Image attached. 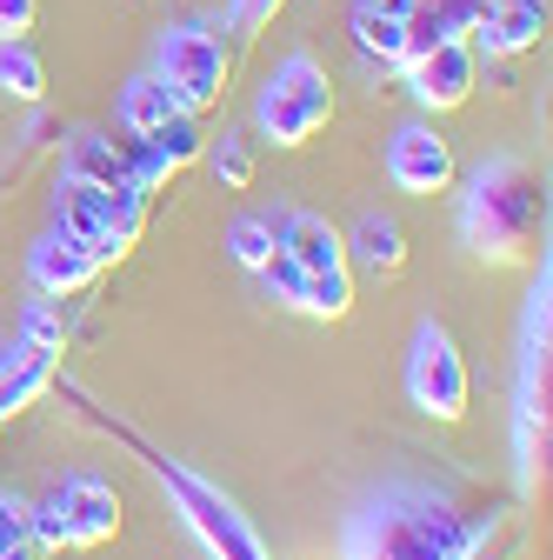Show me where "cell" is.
Returning <instances> with one entry per match:
<instances>
[{"label":"cell","instance_id":"603a6c76","mask_svg":"<svg viewBox=\"0 0 553 560\" xmlns=\"http://www.w3.org/2000/svg\"><path fill=\"white\" fill-rule=\"evenodd\" d=\"M148 200H154V194H141V187H114V234H107V267H114V260H127L133 247H141Z\"/></svg>","mask_w":553,"mask_h":560},{"label":"cell","instance_id":"9a60e30c","mask_svg":"<svg viewBox=\"0 0 553 560\" xmlns=\"http://www.w3.org/2000/svg\"><path fill=\"white\" fill-rule=\"evenodd\" d=\"M54 228L81 234V241L101 254V267H107V234H114V187H94V180L60 174V187H54Z\"/></svg>","mask_w":553,"mask_h":560},{"label":"cell","instance_id":"ac0fdd59","mask_svg":"<svg viewBox=\"0 0 553 560\" xmlns=\"http://www.w3.org/2000/svg\"><path fill=\"white\" fill-rule=\"evenodd\" d=\"M340 241H348V267H367L380 280H393L407 267V234H400L393 214H361L354 234H340Z\"/></svg>","mask_w":553,"mask_h":560},{"label":"cell","instance_id":"f546056e","mask_svg":"<svg viewBox=\"0 0 553 560\" xmlns=\"http://www.w3.org/2000/svg\"><path fill=\"white\" fill-rule=\"evenodd\" d=\"M0 441H8V420H0Z\"/></svg>","mask_w":553,"mask_h":560},{"label":"cell","instance_id":"2e32d148","mask_svg":"<svg viewBox=\"0 0 553 560\" xmlns=\"http://www.w3.org/2000/svg\"><path fill=\"white\" fill-rule=\"evenodd\" d=\"M354 47L374 67L407 60V0H354Z\"/></svg>","mask_w":553,"mask_h":560},{"label":"cell","instance_id":"277c9868","mask_svg":"<svg viewBox=\"0 0 553 560\" xmlns=\"http://www.w3.org/2000/svg\"><path fill=\"white\" fill-rule=\"evenodd\" d=\"M546 420H553V273L540 254V273L520 307V340H514V474L520 494H533L546 474Z\"/></svg>","mask_w":553,"mask_h":560},{"label":"cell","instance_id":"7402d4cb","mask_svg":"<svg viewBox=\"0 0 553 560\" xmlns=\"http://www.w3.org/2000/svg\"><path fill=\"white\" fill-rule=\"evenodd\" d=\"M200 161L214 167V180H221L227 194H247V187L260 180V154H254V133H221L214 148H200Z\"/></svg>","mask_w":553,"mask_h":560},{"label":"cell","instance_id":"30bf717a","mask_svg":"<svg viewBox=\"0 0 553 560\" xmlns=\"http://www.w3.org/2000/svg\"><path fill=\"white\" fill-rule=\"evenodd\" d=\"M400 74H407V88H413V101H421V107L447 114V107H467L473 101V88H480V54H473V40H440L427 54H413Z\"/></svg>","mask_w":553,"mask_h":560},{"label":"cell","instance_id":"44dd1931","mask_svg":"<svg viewBox=\"0 0 553 560\" xmlns=\"http://www.w3.org/2000/svg\"><path fill=\"white\" fill-rule=\"evenodd\" d=\"M167 114H180V107H174V94H167L154 74H133V81L120 88V133H154Z\"/></svg>","mask_w":553,"mask_h":560},{"label":"cell","instance_id":"8fae6325","mask_svg":"<svg viewBox=\"0 0 553 560\" xmlns=\"http://www.w3.org/2000/svg\"><path fill=\"white\" fill-rule=\"evenodd\" d=\"M273 241H281V254L301 260L307 280H354L348 241H340V228L327 214H314V207H273Z\"/></svg>","mask_w":553,"mask_h":560},{"label":"cell","instance_id":"d6986e66","mask_svg":"<svg viewBox=\"0 0 553 560\" xmlns=\"http://www.w3.org/2000/svg\"><path fill=\"white\" fill-rule=\"evenodd\" d=\"M60 174L94 180V187H133L127 180V148H120V140H107V133H74V140H67Z\"/></svg>","mask_w":553,"mask_h":560},{"label":"cell","instance_id":"ffe728a7","mask_svg":"<svg viewBox=\"0 0 553 560\" xmlns=\"http://www.w3.org/2000/svg\"><path fill=\"white\" fill-rule=\"evenodd\" d=\"M0 94H14V101H27V107L47 94V60L27 47V34L0 40Z\"/></svg>","mask_w":553,"mask_h":560},{"label":"cell","instance_id":"e0dca14e","mask_svg":"<svg viewBox=\"0 0 553 560\" xmlns=\"http://www.w3.org/2000/svg\"><path fill=\"white\" fill-rule=\"evenodd\" d=\"M473 8H480V0H407V60L427 54V47H440V40H467Z\"/></svg>","mask_w":553,"mask_h":560},{"label":"cell","instance_id":"5bb4252c","mask_svg":"<svg viewBox=\"0 0 553 560\" xmlns=\"http://www.w3.org/2000/svg\"><path fill=\"white\" fill-rule=\"evenodd\" d=\"M60 387V347H40V340H14L8 354H0V420L27 413L40 394Z\"/></svg>","mask_w":553,"mask_h":560},{"label":"cell","instance_id":"3957f363","mask_svg":"<svg viewBox=\"0 0 553 560\" xmlns=\"http://www.w3.org/2000/svg\"><path fill=\"white\" fill-rule=\"evenodd\" d=\"M460 241L473 260H494L514 267L546 241V180L501 154V161H480L460 187Z\"/></svg>","mask_w":553,"mask_h":560},{"label":"cell","instance_id":"484cf974","mask_svg":"<svg viewBox=\"0 0 553 560\" xmlns=\"http://www.w3.org/2000/svg\"><path fill=\"white\" fill-rule=\"evenodd\" d=\"M0 560H40L34 534H27V508L0 487Z\"/></svg>","mask_w":553,"mask_h":560},{"label":"cell","instance_id":"cb8c5ba5","mask_svg":"<svg viewBox=\"0 0 553 560\" xmlns=\"http://www.w3.org/2000/svg\"><path fill=\"white\" fill-rule=\"evenodd\" d=\"M273 221H260V214H240V221H227V254L247 267V273H260L267 260H273Z\"/></svg>","mask_w":553,"mask_h":560},{"label":"cell","instance_id":"d4e9b609","mask_svg":"<svg viewBox=\"0 0 553 560\" xmlns=\"http://www.w3.org/2000/svg\"><path fill=\"white\" fill-rule=\"evenodd\" d=\"M260 288H267V301H281V307H307V273H301V260L294 254H281V247H273V260L260 267Z\"/></svg>","mask_w":553,"mask_h":560},{"label":"cell","instance_id":"f1b7e54d","mask_svg":"<svg viewBox=\"0 0 553 560\" xmlns=\"http://www.w3.org/2000/svg\"><path fill=\"white\" fill-rule=\"evenodd\" d=\"M34 21H40V0H0V40L34 34Z\"/></svg>","mask_w":553,"mask_h":560},{"label":"cell","instance_id":"7c38bea8","mask_svg":"<svg viewBox=\"0 0 553 560\" xmlns=\"http://www.w3.org/2000/svg\"><path fill=\"white\" fill-rule=\"evenodd\" d=\"M27 280H34V294L40 301H74L87 294L94 280H101V254L81 241V234H67V228H47L27 254Z\"/></svg>","mask_w":553,"mask_h":560},{"label":"cell","instance_id":"ba28073f","mask_svg":"<svg viewBox=\"0 0 553 560\" xmlns=\"http://www.w3.org/2000/svg\"><path fill=\"white\" fill-rule=\"evenodd\" d=\"M407 400L421 407L427 420H460L467 400H473L467 354H460V340H454L440 320H421V327H413V347H407Z\"/></svg>","mask_w":553,"mask_h":560},{"label":"cell","instance_id":"4316f807","mask_svg":"<svg viewBox=\"0 0 553 560\" xmlns=\"http://www.w3.org/2000/svg\"><path fill=\"white\" fill-rule=\"evenodd\" d=\"M281 8H287V0H227V34H234V40H254Z\"/></svg>","mask_w":553,"mask_h":560},{"label":"cell","instance_id":"9c48e42d","mask_svg":"<svg viewBox=\"0 0 553 560\" xmlns=\"http://www.w3.org/2000/svg\"><path fill=\"white\" fill-rule=\"evenodd\" d=\"M387 180H393L400 194H427V200H434V194H447V187L460 180L447 133H440V127H427V120L393 127V140H387Z\"/></svg>","mask_w":553,"mask_h":560},{"label":"cell","instance_id":"5b68a950","mask_svg":"<svg viewBox=\"0 0 553 560\" xmlns=\"http://www.w3.org/2000/svg\"><path fill=\"white\" fill-rule=\"evenodd\" d=\"M227 74H234V54H227V27H214V21H180L154 47V81L174 94L180 114L221 107Z\"/></svg>","mask_w":553,"mask_h":560},{"label":"cell","instance_id":"52a82bcc","mask_svg":"<svg viewBox=\"0 0 553 560\" xmlns=\"http://www.w3.org/2000/svg\"><path fill=\"white\" fill-rule=\"evenodd\" d=\"M327 120H333L327 67H320L314 54H287V60L267 74L260 101H254V133L273 140V148H307Z\"/></svg>","mask_w":553,"mask_h":560},{"label":"cell","instance_id":"4fadbf2b","mask_svg":"<svg viewBox=\"0 0 553 560\" xmlns=\"http://www.w3.org/2000/svg\"><path fill=\"white\" fill-rule=\"evenodd\" d=\"M540 34H546V0H480L467 27L473 54H494V60L540 47Z\"/></svg>","mask_w":553,"mask_h":560},{"label":"cell","instance_id":"8992f818","mask_svg":"<svg viewBox=\"0 0 553 560\" xmlns=\"http://www.w3.org/2000/svg\"><path fill=\"white\" fill-rule=\"evenodd\" d=\"M27 534L40 553H67V547H107L120 534V494L101 474H67L60 487H47L40 508H27Z\"/></svg>","mask_w":553,"mask_h":560},{"label":"cell","instance_id":"7a4b0ae2","mask_svg":"<svg viewBox=\"0 0 553 560\" xmlns=\"http://www.w3.org/2000/svg\"><path fill=\"white\" fill-rule=\"evenodd\" d=\"M67 394H74V387H67ZM81 400V413H87V428H101L107 441H120L133 460H141L154 480H161V494L174 501V514H180V527L207 547V553H214V560H273L267 553V540L254 534V521L240 514V501L234 494H221V487L214 480H207V474H193L180 454H167V447H154L141 428H127V420H114V413H101L87 394H74Z\"/></svg>","mask_w":553,"mask_h":560},{"label":"cell","instance_id":"6da1fadb","mask_svg":"<svg viewBox=\"0 0 553 560\" xmlns=\"http://www.w3.org/2000/svg\"><path fill=\"white\" fill-rule=\"evenodd\" d=\"M520 527V508L460 467L387 474L340 521V560H473Z\"/></svg>","mask_w":553,"mask_h":560},{"label":"cell","instance_id":"83f0119b","mask_svg":"<svg viewBox=\"0 0 553 560\" xmlns=\"http://www.w3.org/2000/svg\"><path fill=\"white\" fill-rule=\"evenodd\" d=\"M21 334H27V340H40V347H60V354H67V327H60V314H54L47 301H34V307H27Z\"/></svg>","mask_w":553,"mask_h":560}]
</instances>
